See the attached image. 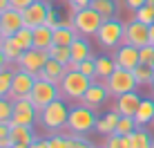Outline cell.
Segmentation results:
<instances>
[{
  "instance_id": "obj_42",
  "label": "cell",
  "mask_w": 154,
  "mask_h": 148,
  "mask_svg": "<svg viewBox=\"0 0 154 148\" xmlns=\"http://www.w3.org/2000/svg\"><path fill=\"white\" fill-rule=\"evenodd\" d=\"M145 2H147V0H125V5H127V9H130V11H136V9H141Z\"/></svg>"
},
{
  "instance_id": "obj_8",
  "label": "cell",
  "mask_w": 154,
  "mask_h": 148,
  "mask_svg": "<svg viewBox=\"0 0 154 148\" xmlns=\"http://www.w3.org/2000/svg\"><path fill=\"white\" fill-rule=\"evenodd\" d=\"M36 85V76L25 70H16L14 74V81H11V90H9V99L11 101H18V99H29L31 90Z\"/></svg>"
},
{
  "instance_id": "obj_1",
  "label": "cell",
  "mask_w": 154,
  "mask_h": 148,
  "mask_svg": "<svg viewBox=\"0 0 154 148\" xmlns=\"http://www.w3.org/2000/svg\"><path fill=\"white\" fill-rule=\"evenodd\" d=\"M69 108L67 99L58 97L56 101H51L49 105L40 110L38 114V126H42L45 130H63L67 128V119H69Z\"/></svg>"
},
{
  "instance_id": "obj_20",
  "label": "cell",
  "mask_w": 154,
  "mask_h": 148,
  "mask_svg": "<svg viewBox=\"0 0 154 148\" xmlns=\"http://www.w3.org/2000/svg\"><path fill=\"white\" fill-rule=\"evenodd\" d=\"M54 45V29L49 25H40V27H34V47L36 50H49Z\"/></svg>"
},
{
  "instance_id": "obj_50",
  "label": "cell",
  "mask_w": 154,
  "mask_h": 148,
  "mask_svg": "<svg viewBox=\"0 0 154 148\" xmlns=\"http://www.w3.org/2000/svg\"><path fill=\"white\" fill-rule=\"evenodd\" d=\"M0 18H2V11H0Z\"/></svg>"
},
{
  "instance_id": "obj_52",
  "label": "cell",
  "mask_w": 154,
  "mask_h": 148,
  "mask_svg": "<svg viewBox=\"0 0 154 148\" xmlns=\"http://www.w3.org/2000/svg\"><path fill=\"white\" fill-rule=\"evenodd\" d=\"M152 90H154V88H152Z\"/></svg>"
},
{
  "instance_id": "obj_17",
  "label": "cell",
  "mask_w": 154,
  "mask_h": 148,
  "mask_svg": "<svg viewBox=\"0 0 154 148\" xmlns=\"http://www.w3.org/2000/svg\"><path fill=\"white\" fill-rule=\"evenodd\" d=\"M9 139H11V144H25V146H31L36 139H38V135H36L34 126H20V124H11V133H9Z\"/></svg>"
},
{
  "instance_id": "obj_18",
  "label": "cell",
  "mask_w": 154,
  "mask_h": 148,
  "mask_svg": "<svg viewBox=\"0 0 154 148\" xmlns=\"http://www.w3.org/2000/svg\"><path fill=\"white\" fill-rule=\"evenodd\" d=\"M65 72H67V67L63 65V63L49 59V61H47V65L42 67L38 74H36V79H47V81L58 83V85H60V81H63V76H65Z\"/></svg>"
},
{
  "instance_id": "obj_2",
  "label": "cell",
  "mask_w": 154,
  "mask_h": 148,
  "mask_svg": "<svg viewBox=\"0 0 154 148\" xmlns=\"http://www.w3.org/2000/svg\"><path fill=\"white\" fill-rule=\"evenodd\" d=\"M96 112L94 108L85 105L83 101H76L69 108V119H67V130L74 135H89L96 130Z\"/></svg>"
},
{
  "instance_id": "obj_45",
  "label": "cell",
  "mask_w": 154,
  "mask_h": 148,
  "mask_svg": "<svg viewBox=\"0 0 154 148\" xmlns=\"http://www.w3.org/2000/svg\"><path fill=\"white\" fill-rule=\"evenodd\" d=\"M5 67H9V61H7V56H5V52L0 50V70H5Z\"/></svg>"
},
{
  "instance_id": "obj_14",
  "label": "cell",
  "mask_w": 154,
  "mask_h": 148,
  "mask_svg": "<svg viewBox=\"0 0 154 148\" xmlns=\"http://www.w3.org/2000/svg\"><path fill=\"white\" fill-rule=\"evenodd\" d=\"M114 63H116V67H123V70H134V67L141 63L139 47L127 45V43H121V45L114 50Z\"/></svg>"
},
{
  "instance_id": "obj_19",
  "label": "cell",
  "mask_w": 154,
  "mask_h": 148,
  "mask_svg": "<svg viewBox=\"0 0 154 148\" xmlns=\"http://www.w3.org/2000/svg\"><path fill=\"white\" fill-rule=\"evenodd\" d=\"M76 38H78V34L72 27V20L69 23H60V25L54 27V45H67L69 47Z\"/></svg>"
},
{
  "instance_id": "obj_49",
  "label": "cell",
  "mask_w": 154,
  "mask_h": 148,
  "mask_svg": "<svg viewBox=\"0 0 154 148\" xmlns=\"http://www.w3.org/2000/svg\"><path fill=\"white\" fill-rule=\"evenodd\" d=\"M2 40H5V34H2V29H0V43H2Z\"/></svg>"
},
{
  "instance_id": "obj_36",
  "label": "cell",
  "mask_w": 154,
  "mask_h": 148,
  "mask_svg": "<svg viewBox=\"0 0 154 148\" xmlns=\"http://www.w3.org/2000/svg\"><path fill=\"white\" fill-rule=\"evenodd\" d=\"M105 148H125V137H121V135H107V139H105Z\"/></svg>"
},
{
  "instance_id": "obj_23",
  "label": "cell",
  "mask_w": 154,
  "mask_h": 148,
  "mask_svg": "<svg viewBox=\"0 0 154 148\" xmlns=\"http://www.w3.org/2000/svg\"><path fill=\"white\" fill-rule=\"evenodd\" d=\"M0 50L5 52V56H7L9 65L16 67V63H18L20 56H23V50H20V45L14 40V36H5V40L0 43Z\"/></svg>"
},
{
  "instance_id": "obj_4",
  "label": "cell",
  "mask_w": 154,
  "mask_h": 148,
  "mask_svg": "<svg viewBox=\"0 0 154 148\" xmlns=\"http://www.w3.org/2000/svg\"><path fill=\"white\" fill-rule=\"evenodd\" d=\"M103 16H100L96 9L92 7H83L78 9V11L72 14V27L76 29L78 36H96V31L100 29V25H103Z\"/></svg>"
},
{
  "instance_id": "obj_33",
  "label": "cell",
  "mask_w": 154,
  "mask_h": 148,
  "mask_svg": "<svg viewBox=\"0 0 154 148\" xmlns=\"http://www.w3.org/2000/svg\"><path fill=\"white\" fill-rule=\"evenodd\" d=\"M134 139H136V146H139V148H154V139H152V135L147 133L143 126H139V128H136Z\"/></svg>"
},
{
  "instance_id": "obj_16",
  "label": "cell",
  "mask_w": 154,
  "mask_h": 148,
  "mask_svg": "<svg viewBox=\"0 0 154 148\" xmlns=\"http://www.w3.org/2000/svg\"><path fill=\"white\" fill-rule=\"evenodd\" d=\"M143 101V97L136 90H132V92H125V94H121V97H116V105L114 108L119 110L123 117H134L136 114V110H139V105Z\"/></svg>"
},
{
  "instance_id": "obj_51",
  "label": "cell",
  "mask_w": 154,
  "mask_h": 148,
  "mask_svg": "<svg viewBox=\"0 0 154 148\" xmlns=\"http://www.w3.org/2000/svg\"><path fill=\"white\" fill-rule=\"evenodd\" d=\"M0 148H2V146H0ZM9 148H14V146H9Z\"/></svg>"
},
{
  "instance_id": "obj_27",
  "label": "cell",
  "mask_w": 154,
  "mask_h": 148,
  "mask_svg": "<svg viewBox=\"0 0 154 148\" xmlns=\"http://www.w3.org/2000/svg\"><path fill=\"white\" fill-rule=\"evenodd\" d=\"M47 54H49V59L63 63L65 67L72 63V50H69L67 45H51L49 50H47Z\"/></svg>"
},
{
  "instance_id": "obj_29",
  "label": "cell",
  "mask_w": 154,
  "mask_h": 148,
  "mask_svg": "<svg viewBox=\"0 0 154 148\" xmlns=\"http://www.w3.org/2000/svg\"><path fill=\"white\" fill-rule=\"evenodd\" d=\"M136 128H139V124H136L134 117H123V114H121V119H119V124H116L114 133L121 135V137H127V135H134Z\"/></svg>"
},
{
  "instance_id": "obj_22",
  "label": "cell",
  "mask_w": 154,
  "mask_h": 148,
  "mask_svg": "<svg viewBox=\"0 0 154 148\" xmlns=\"http://www.w3.org/2000/svg\"><path fill=\"white\" fill-rule=\"evenodd\" d=\"M94 61H96V76H94V81H105V79H107L109 74L116 70L114 56L98 54V56H94Z\"/></svg>"
},
{
  "instance_id": "obj_21",
  "label": "cell",
  "mask_w": 154,
  "mask_h": 148,
  "mask_svg": "<svg viewBox=\"0 0 154 148\" xmlns=\"http://www.w3.org/2000/svg\"><path fill=\"white\" fill-rule=\"evenodd\" d=\"M69 50H72V61L74 63L85 61V59H94L92 45H89V40H85V36H78V38L69 45Z\"/></svg>"
},
{
  "instance_id": "obj_38",
  "label": "cell",
  "mask_w": 154,
  "mask_h": 148,
  "mask_svg": "<svg viewBox=\"0 0 154 148\" xmlns=\"http://www.w3.org/2000/svg\"><path fill=\"white\" fill-rule=\"evenodd\" d=\"M45 25H49L51 29H54L56 25H60V16H58L56 7H49V11H47V23H45Z\"/></svg>"
},
{
  "instance_id": "obj_24",
  "label": "cell",
  "mask_w": 154,
  "mask_h": 148,
  "mask_svg": "<svg viewBox=\"0 0 154 148\" xmlns=\"http://www.w3.org/2000/svg\"><path fill=\"white\" fill-rule=\"evenodd\" d=\"M136 124L139 126H147V124H154V99H143L139 110L134 114Z\"/></svg>"
},
{
  "instance_id": "obj_3",
  "label": "cell",
  "mask_w": 154,
  "mask_h": 148,
  "mask_svg": "<svg viewBox=\"0 0 154 148\" xmlns=\"http://www.w3.org/2000/svg\"><path fill=\"white\" fill-rule=\"evenodd\" d=\"M94 79L87 76V74L78 72V70H67L65 76H63L60 81V97L67 99V101H81L83 94L87 92V88L92 85Z\"/></svg>"
},
{
  "instance_id": "obj_15",
  "label": "cell",
  "mask_w": 154,
  "mask_h": 148,
  "mask_svg": "<svg viewBox=\"0 0 154 148\" xmlns=\"http://www.w3.org/2000/svg\"><path fill=\"white\" fill-rule=\"evenodd\" d=\"M25 27V18H23V11L16 7H9L2 11V18H0V29H2L5 36H14L18 29Z\"/></svg>"
},
{
  "instance_id": "obj_11",
  "label": "cell",
  "mask_w": 154,
  "mask_h": 148,
  "mask_svg": "<svg viewBox=\"0 0 154 148\" xmlns=\"http://www.w3.org/2000/svg\"><path fill=\"white\" fill-rule=\"evenodd\" d=\"M123 43L127 45H134V47H145L150 45V25L141 23V20H132V23L125 25V36H123Z\"/></svg>"
},
{
  "instance_id": "obj_13",
  "label": "cell",
  "mask_w": 154,
  "mask_h": 148,
  "mask_svg": "<svg viewBox=\"0 0 154 148\" xmlns=\"http://www.w3.org/2000/svg\"><path fill=\"white\" fill-rule=\"evenodd\" d=\"M109 97H112V94H109L105 81H92V85L87 88V92L83 94L81 101H83L85 105H89V108L98 110V108H103V105H105V101H107Z\"/></svg>"
},
{
  "instance_id": "obj_32",
  "label": "cell",
  "mask_w": 154,
  "mask_h": 148,
  "mask_svg": "<svg viewBox=\"0 0 154 148\" xmlns=\"http://www.w3.org/2000/svg\"><path fill=\"white\" fill-rule=\"evenodd\" d=\"M134 18L141 20V23H145V25H152L154 23V5L145 2L141 9H136V11H134Z\"/></svg>"
},
{
  "instance_id": "obj_10",
  "label": "cell",
  "mask_w": 154,
  "mask_h": 148,
  "mask_svg": "<svg viewBox=\"0 0 154 148\" xmlns=\"http://www.w3.org/2000/svg\"><path fill=\"white\" fill-rule=\"evenodd\" d=\"M47 61H49V54H47L45 50L31 47V50L23 52V56H20V61L16 63V67H20V70H25V72H29V74L36 76V74L47 65Z\"/></svg>"
},
{
  "instance_id": "obj_39",
  "label": "cell",
  "mask_w": 154,
  "mask_h": 148,
  "mask_svg": "<svg viewBox=\"0 0 154 148\" xmlns=\"http://www.w3.org/2000/svg\"><path fill=\"white\" fill-rule=\"evenodd\" d=\"M96 133L98 135H112V128H109V124H107V119L105 117H100V119H96Z\"/></svg>"
},
{
  "instance_id": "obj_54",
  "label": "cell",
  "mask_w": 154,
  "mask_h": 148,
  "mask_svg": "<svg viewBox=\"0 0 154 148\" xmlns=\"http://www.w3.org/2000/svg\"><path fill=\"white\" fill-rule=\"evenodd\" d=\"M103 148H105V146H103Z\"/></svg>"
},
{
  "instance_id": "obj_30",
  "label": "cell",
  "mask_w": 154,
  "mask_h": 148,
  "mask_svg": "<svg viewBox=\"0 0 154 148\" xmlns=\"http://www.w3.org/2000/svg\"><path fill=\"white\" fill-rule=\"evenodd\" d=\"M18 67H5L0 70V97H9V90H11V81H14V74Z\"/></svg>"
},
{
  "instance_id": "obj_41",
  "label": "cell",
  "mask_w": 154,
  "mask_h": 148,
  "mask_svg": "<svg viewBox=\"0 0 154 148\" xmlns=\"http://www.w3.org/2000/svg\"><path fill=\"white\" fill-rule=\"evenodd\" d=\"M67 2L72 5L74 11H78V9H83V7H89V2H92V0H67Z\"/></svg>"
},
{
  "instance_id": "obj_47",
  "label": "cell",
  "mask_w": 154,
  "mask_h": 148,
  "mask_svg": "<svg viewBox=\"0 0 154 148\" xmlns=\"http://www.w3.org/2000/svg\"><path fill=\"white\" fill-rule=\"evenodd\" d=\"M150 45H154V23L150 25Z\"/></svg>"
},
{
  "instance_id": "obj_35",
  "label": "cell",
  "mask_w": 154,
  "mask_h": 148,
  "mask_svg": "<svg viewBox=\"0 0 154 148\" xmlns=\"http://www.w3.org/2000/svg\"><path fill=\"white\" fill-rule=\"evenodd\" d=\"M139 56H141V63L145 65H152L154 67V45H145L139 50Z\"/></svg>"
},
{
  "instance_id": "obj_25",
  "label": "cell",
  "mask_w": 154,
  "mask_h": 148,
  "mask_svg": "<svg viewBox=\"0 0 154 148\" xmlns=\"http://www.w3.org/2000/svg\"><path fill=\"white\" fill-rule=\"evenodd\" d=\"M89 7L96 9V11L103 16L105 20H107V18H114L116 11H119V5H116V0H92V2H89Z\"/></svg>"
},
{
  "instance_id": "obj_44",
  "label": "cell",
  "mask_w": 154,
  "mask_h": 148,
  "mask_svg": "<svg viewBox=\"0 0 154 148\" xmlns=\"http://www.w3.org/2000/svg\"><path fill=\"white\" fill-rule=\"evenodd\" d=\"M9 133H11V124H0V139L9 137Z\"/></svg>"
},
{
  "instance_id": "obj_9",
  "label": "cell",
  "mask_w": 154,
  "mask_h": 148,
  "mask_svg": "<svg viewBox=\"0 0 154 148\" xmlns=\"http://www.w3.org/2000/svg\"><path fill=\"white\" fill-rule=\"evenodd\" d=\"M38 114H40V110L31 103V99H18V101H14V117H11V124L36 126V124H38Z\"/></svg>"
},
{
  "instance_id": "obj_37",
  "label": "cell",
  "mask_w": 154,
  "mask_h": 148,
  "mask_svg": "<svg viewBox=\"0 0 154 148\" xmlns=\"http://www.w3.org/2000/svg\"><path fill=\"white\" fill-rule=\"evenodd\" d=\"M69 135H72V139H74V148H94L92 141H89L85 135H74V133H69Z\"/></svg>"
},
{
  "instance_id": "obj_31",
  "label": "cell",
  "mask_w": 154,
  "mask_h": 148,
  "mask_svg": "<svg viewBox=\"0 0 154 148\" xmlns=\"http://www.w3.org/2000/svg\"><path fill=\"white\" fill-rule=\"evenodd\" d=\"M14 117V101L9 97H0V124H11Z\"/></svg>"
},
{
  "instance_id": "obj_7",
  "label": "cell",
  "mask_w": 154,
  "mask_h": 148,
  "mask_svg": "<svg viewBox=\"0 0 154 148\" xmlns=\"http://www.w3.org/2000/svg\"><path fill=\"white\" fill-rule=\"evenodd\" d=\"M58 97H60V85L47 81V79H36V85L31 90V94H29L31 103H34L38 110H42L45 105H49L51 101H56Z\"/></svg>"
},
{
  "instance_id": "obj_12",
  "label": "cell",
  "mask_w": 154,
  "mask_h": 148,
  "mask_svg": "<svg viewBox=\"0 0 154 148\" xmlns=\"http://www.w3.org/2000/svg\"><path fill=\"white\" fill-rule=\"evenodd\" d=\"M51 5L45 2V0H36L31 2L27 9H23V18H25V27H40V25L47 23V11H49Z\"/></svg>"
},
{
  "instance_id": "obj_5",
  "label": "cell",
  "mask_w": 154,
  "mask_h": 148,
  "mask_svg": "<svg viewBox=\"0 0 154 148\" xmlns=\"http://www.w3.org/2000/svg\"><path fill=\"white\" fill-rule=\"evenodd\" d=\"M123 36H125V25L114 16V18L103 20V25H100V29L96 31L94 38H96L98 45L105 47V50H116V47L123 43Z\"/></svg>"
},
{
  "instance_id": "obj_53",
  "label": "cell",
  "mask_w": 154,
  "mask_h": 148,
  "mask_svg": "<svg viewBox=\"0 0 154 148\" xmlns=\"http://www.w3.org/2000/svg\"><path fill=\"white\" fill-rule=\"evenodd\" d=\"M152 88H154V85H152Z\"/></svg>"
},
{
  "instance_id": "obj_26",
  "label": "cell",
  "mask_w": 154,
  "mask_h": 148,
  "mask_svg": "<svg viewBox=\"0 0 154 148\" xmlns=\"http://www.w3.org/2000/svg\"><path fill=\"white\" fill-rule=\"evenodd\" d=\"M134 76L139 81V85H145V88H152L154 85V67L152 65H145V63H139L134 67Z\"/></svg>"
},
{
  "instance_id": "obj_48",
  "label": "cell",
  "mask_w": 154,
  "mask_h": 148,
  "mask_svg": "<svg viewBox=\"0 0 154 148\" xmlns=\"http://www.w3.org/2000/svg\"><path fill=\"white\" fill-rule=\"evenodd\" d=\"M14 148H29V146H25V144H16Z\"/></svg>"
},
{
  "instance_id": "obj_40",
  "label": "cell",
  "mask_w": 154,
  "mask_h": 148,
  "mask_svg": "<svg viewBox=\"0 0 154 148\" xmlns=\"http://www.w3.org/2000/svg\"><path fill=\"white\" fill-rule=\"evenodd\" d=\"M9 2H11V7H16V9L23 11V9H27L31 2H36V0H9Z\"/></svg>"
},
{
  "instance_id": "obj_34",
  "label": "cell",
  "mask_w": 154,
  "mask_h": 148,
  "mask_svg": "<svg viewBox=\"0 0 154 148\" xmlns=\"http://www.w3.org/2000/svg\"><path fill=\"white\" fill-rule=\"evenodd\" d=\"M49 139V146L51 148H74V139H72V135H51V137H47Z\"/></svg>"
},
{
  "instance_id": "obj_28",
  "label": "cell",
  "mask_w": 154,
  "mask_h": 148,
  "mask_svg": "<svg viewBox=\"0 0 154 148\" xmlns=\"http://www.w3.org/2000/svg\"><path fill=\"white\" fill-rule=\"evenodd\" d=\"M14 40L20 45V50H23V52L31 50V47H34V29H31V27H23V29H18V31L14 34Z\"/></svg>"
},
{
  "instance_id": "obj_46",
  "label": "cell",
  "mask_w": 154,
  "mask_h": 148,
  "mask_svg": "<svg viewBox=\"0 0 154 148\" xmlns=\"http://www.w3.org/2000/svg\"><path fill=\"white\" fill-rule=\"evenodd\" d=\"M9 7H11L9 0H0V11H5V9H9Z\"/></svg>"
},
{
  "instance_id": "obj_6",
  "label": "cell",
  "mask_w": 154,
  "mask_h": 148,
  "mask_svg": "<svg viewBox=\"0 0 154 148\" xmlns=\"http://www.w3.org/2000/svg\"><path fill=\"white\" fill-rule=\"evenodd\" d=\"M105 85H107V90H109L112 97H121V94H125V92L136 90V88H139V81H136V76H134L132 70L116 67V70L105 79Z\"/></svg>"
},
{
  "instance_id": "obj_43",
  "label": "cell",
  "mask_w": 154,
  "mask_h": 148,
  "mask_svg": "<svg viewBox=\"0 0 154 148\" xmlns=\"http://www.w3.org/2000/svg\"><path fill=\"white\" fill-rule=\"evenodd\" d=\"M29 148H51V146H49V139H40V137H38Z\"/></svg>"
}]
</instances>
